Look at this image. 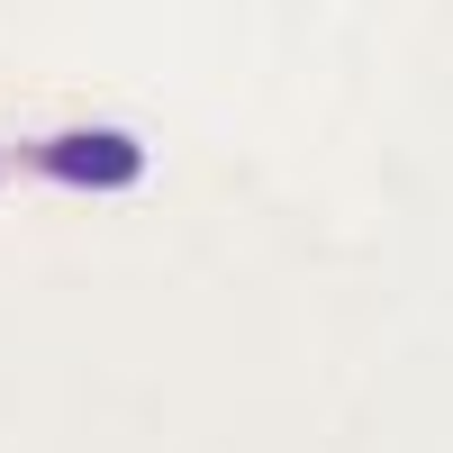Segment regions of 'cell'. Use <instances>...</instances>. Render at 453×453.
<instances>
[{
	"label": "cell",
	"mask_w": 453,
	"mask_h": 453,
	"mask_svg": "<svg viewBox=\"0 0 453 453\" xmlns=\"http://www.w3.org/2000/svg\"><path fill=\"white\" fill-rule=\"evenodd\" d=\"M27 164L46 181H64V191H136L145 181V145L127 127H55V136L27 145Z\"/></svg>",
	"instance_id": "1"
}]
</instances>
